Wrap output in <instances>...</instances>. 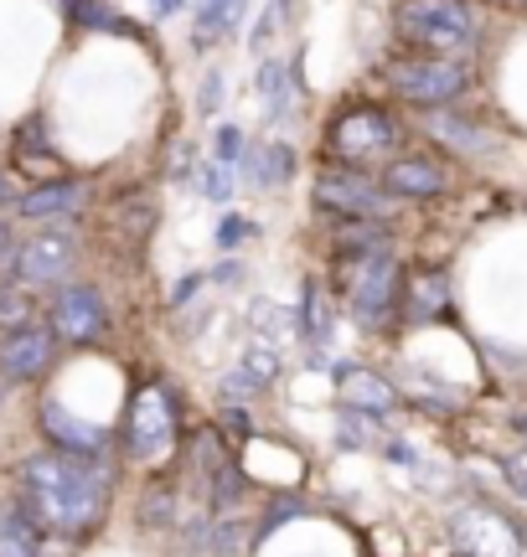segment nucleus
<instances>
[{
    "instance_id": "obj_1",
    "label": "nucleus",
    "mask_w": 527,
    "mask_h": 557,
    "mask_svg": "<svg viewBox=\"0 0 527 557\" xmlns=\"http://www.w3.org/2000/svg\"><path fill=\"white\" fill-rule=\"evenodd\" d=\"M16 496L52 537H88L109 511V465L37 449L16 465Z\"/></svg>"
},
{
    "instance_id": "obj_2",
    "label": "nucleus",
    "mask_w": 527,
    "mask_h": 557,
    "mask_svg": "<svg viewBox=\"0 0 527 557\" xmlns=\"http://www.w3.org/2000/svg\"><path fill=\"white\" fill-rule=\"evenodd\" d=\"M399 37L429 58H466L476 47V11L470 0H404L399 5Z\"/></svg>"
},
{
    "instance_id": "obj_3",
    "label": "nucleus",
    "mask_w": 527,
    "mask_h": 557,
    "mask_svg": "<svg viewBox=\"0 0 527 557\" xmlns=\"http://www.w3.org/2000/svg\"><path fill=\"white\" fill-rule=\"evenodd\" d=\"M176 438H182V413H176V398H171V387L161 377L145 382L140 393L130 398L124 408V459H135V465H161L171 449H176Z\"/></svg>"
},
{
    "instance_id": "obj_4",
    "label": "nucleus",
    "mask_w": 527,
    "mask_h": 557,
    "mask_svg": "<svg viewBox=\"0 0 527 557\" xmlns=\"http://www.w3.org/2000/svg\"><path fill=\"white\" fill-rule=\"evenodd\" d=\"M399 120L378 109V103H346L336 120L326 124V160L336 165H372L383 160L388 150H399Z\"/></svg>"
},
{
    "instance_id": "obj_5",
    "label": "nucleus",
    "mask_w": 527,
    "mask_h": 557,
    "mask_svg": "<svg viewBox=\"0 0 527 557\" xmlns=\"http://www.w3.org/2000/svg\"><path fill=\"white\" fill-rule=\"evenodd\" d=\"M388 88L404 103H419V109H445L470 88V67L461 58H429V52H414V58H393L383 67Z\"/></svg>"
},
{
    "instance_id": "obj_6",
    "label": "nucleus",
    "mask_w": 527,
    "mask_h": 557,
    "mask_svg": "<svg viewBox=\"0 0 527 557\" xmlns=\"http://www.w3.org/2000/svg\"><path fill=\"white\" fill-rule=\"evenodd\" d=\"M310 197H316V207H321L326 218H336V222H357V218L383 222L393 212V197L383 191V181L367 176L363 165H336V160L321 165Z\"/></svg>"
},
{
    "instance_id": "obj_7",
    "label": "nucleus",
    "mask_w": 527,
    "mask_h": 557,
    "mask_svg": "<svg viewBox=\"0 0 527 557\" xmlns=\"http://www.w3.org/2000/svg\"><path fill=\"white\" fill-rule=\"evenodd\" d=\"M73 269H78V233L73 227H52V222H41L37 233L21 238L16 253H11V278L21 289H32V295L58 289L62 278H73Z\"/></svg>"
},
{
    "instance_id": "obj_8",
    "label": "nucleus",
    "mask_w": 527,
    "mask_h": 557,
    "mask_svg": "<svg viewBox=\"0 0 527 557\" xmlns=\"http://www.w3.org/2000/svg\"><path fill=\"white\" fill-rule=\"evenodd\" d=\"M47 325L62 346H99L103 331H109V305H103V289L88 284V278H62L52 289V305H47Z\"/></svg>"
},
{
    "instance_id": "obj_9",
    "label": "nucleus",
    "mask_w": 527,
    "mask_h": 557,
    "mask_svg": "<svg viewBox=\"0 0 527 557\" xmlns=\"http://www.w3.org/2000/svg\"><path fill=\"white\" fill-rule=\"evenodd\" d=\"M399 289H404V269H399V259H393L388 248L352 259L346 299H352V315L363 320V325H383V320L399 310Z\"/></svg>"
},
{
    "instance_id": "obj_10",
    "label": "nucleus",
    "mask_w": 527,
    "mask_h": 557,
    "mask_svg": "<svg viewBox=\"0 0 527 557\" xmlns=\"http://www.w3.org/2000/svg\"><path fill=\"white\" fill-rule=\"evenodd\" d=\"M58 346L62 341L52 336V325L37 315L21 320V325H5V336H0V382L5 387L41 382L52 372V361H58Z\"/></svg>"
},
{
    "instance_id": "obj_11",
    "label": "nucleus",
    "mask_w": 527,
    "mask_h": 557,
    "mask_svg": "<svg viewBox=\"0 0 527 557\" xmlns=\"http://www.w3.org/2000/svg\"><path fill=\"white\" fill-rule=\"evenodd\" d=\"M88 197H94V186L83 176H52V181H32V191L11 197V207H16V218L41 227V222H78L88 212Z\"/></svg>"
},
{
    "instance_id": "obj_12",
    "label": "nucleus",
    "mask_w": 527,
    "mask_h": 557,
    "mask_svg": "<svg viewBox=\"0 0 527 557\" xmlns=\"http://www.w3.org/2000/svg\"><path fill=\"white\" fill-rule=\"evenodd\" d=\"M37 429L47 434V444H52V449H62V455L103 459V449H109V434H103V429H94V423H83L78 413H68L58 398H41L37 403Z\"/></svg>"
},
{
    "instance_id": "obj_13",
    "label": "nucleus",
    "mask_w": 527,
    "mask_h": 557,
    "mask_svg": "<svg viewBox=\"0 0 527 557\" xmlns=\"http://www.w3.org/2000/svg\"><path fill=\"white\" fill-rule=\"evenodd\" d=\"M378 181H383V191L393 201H429V197H445L450 171L434 156H393Z\"/></svg>"
},
{
    "instance_id": "obj_14",
    "label": "nucleus",
    "mask_w": 527,
    "mask_h": 557,
    "mask_svg": "<svg viewBox=\"0 0 527 557\" xmlns=\"http://www.w3.org/2000/svg\"><path fill=\"white\" fill-rule=\"evenodd\" d=\"M450 532L466 557H517V532L497 511H461L450 521Z\"/></svg>"
},
{
    "instance_id": "obj_15",
    "label": "nucleus",
    "mask_w": 527,
    "mask_h": 557,
    "mask_svg": "<svg viewBox=\"0 0 527 557\" xmlns=\"http://www.w3.org/2000/svg\"><path fill=\"white\" fill-rule=\"evenodd\" d=\"M11 171H21V176H32V181L68 176L62 156L47 145V135H41V120H26L16 135H11Z\"/></svg>"
},
{
    "instance_id": "obj_16",
    "label": "nucleus",
    "mask_w": 527,
    "mask_h": 557,
    "mask_svg": "<svg viewBox=\"0 0 527 557\" xmlns=\"http://www.w3.org/2000/svg\"><path fill=\"white\" fill-rule=\"evenodd\" d=\"M238 165H244V176L259 191H274V186H284V181L295 176V150H290V139H248Z\"/></svg>"
},
{
    "instance_id": "obj_17",
    "label": "nucleus",
    "mask_w": 527,
    "mask_h": 557,
    "mask_svg": "<svg viewBox=\"0 0 527 557\" xmlns=\"http://www.w3.org/2000/svg\"><path fill=\"white\" fill-rule=\"evenodd\" d=\"M47 553V527H41L26 506L0 500V557H41Z\"/></svg>"
},
{
    "instance_id": "obj_18",
    "label": "nucleus",
    "mask_w": 527,
    "mask_h": 557,
    "mask_svg": "<svg viewBox=\"0 0 527 557\" xmlns=\"http://www.w3.org/2000/svg\"><path fill=\"white\" fill-rule=\"evenodd\" d=\"M274 377H280V351H274L269 341H259V346H248L244 357H238V367L223 377V393L228 398H254V393H264Z\"/></svg>"
},
{
    "instance_id": "obj_19",
    "label": "nucleus",
    "mask_w": 527,
    "mask_h": 557,
    "mask_svg": "<svg viewBox=\"0 0 527 557\" xmlns=\"http://www.w3.org/2000/svg\"><path fill=\"white\" fill-rule=\"evenodd\" d=\"M445 299H450V278L440 274V269H419V274H408L404 289H399V305L408 310V320L445 315Z\"/></svg>"
},
{
    "instance_id": "obj_20",
    "label": "nucleus",
    "mask_w": 527,
    "mask_h": 557,
    "mask_svg": "<svg viewBox=\"0 0 527 557\" xmlns=\"http://www.w3.org/2000/svg\"><path fill=\"white\" fill-rule=\"evenodd\" d=\"M207 500H212V511H238V500H244V491H248V480H244V465H233V459H218L212 470H207Z\"/></svg>"
},
{
    "instance_id": "obj_21",
    "label": "nucleus",
    "mask_w": 527,
    "mask_h": 557,
    "mask_svg": "<svg viewBox=\"0 0 527 557\" xmlns=\"http://www.w3.org/2000/svg\"><path fill=\"white\" fill-rule=\"evenodd\" d=\"M135 517H140L145 532L171 527V521H176V485H171V480H150L140 491V511H135Z\"/></svg>"
},
{
    "instance_id": "obj_22",
    "label": "nucleus",
    "mask_w": 527,
    "mask_h": 557,
    "mask_svg": "<svg viewBox=\"0 0 527 557\" xmlns=\"http://www.w3.org/2000/svg\"><path fill=\"white\" fill-rule=\"evenodd\" d=\"M68 16L78 21V26H94V32H124V37H140V26L130 16H120L109 0H73L68 5Z\"/></svg>"
},
{
    "instance_id": "obj_23",
    "label": "nucleus",
    "mask_w": 527,
    "mask_h": 557,
    "mask_svg": "<svg viewBox=\"0 0 527 557\" xmlns=\"http://www.w3.org/2000/svg\"><path fill=\"white\" fill-rule=\"evenodd\" d=\"M346 403L352 408H367V413H388L393 408V387L383 377H372V372H352L346 377Z\"/></svg>"
},
{
    "instance_id": "obj_24",
    "label": "nucleus",
    "mask_w": 527,
    "mask_h": 557,
    "mask_svg": "<svg viewBox=\"0 0 527 557\" xmlns=\"http://www.w3.org/2000/svg\"><path fill=\"white\" fill-rule=\"evenodd\" d=\"M259 88H264V120H280L290 109V83H284V62H264L259 67Z\"/></svg>"
},
{
    "instance_id": "obj_25",
    "label": "nucleus",
    "mask_w": 527,
    "mask_h": 557,
    "mask_svg": "<svg viewBox=\"0 0 527 557\" xmlns=\"http://www.w3.org/2000/svg\"><path fill=\"white\" fill-rule=\"evenodd\" d=\"M37 315V305H32V289H21L16 278L11 284H0V325H21V320Z\"/></svg>"
},
{
    "instance_id": "obj_26",
    "label": "nucleus",
    "mask_w": 527,
    "mask_h": 557,
    "mask_svg": "<svg viewBox=\"0 0 527 557\" xmlns=\"http://www.w3.org/2000/svg\"><path fill=\"white\" fill-rule=\"evenodd\" d=\"M233 165H223V160H203L197 165V186H203L207 201H228L233 197V176H228Z\"/></svg>"
},
{
    "instance_id": "obj_27",
    "label": "nucleus",
    "mask_w": 527,
    "mask_h": 557,
    "mask_svg": "<svg viewBox=\"0 0 527 557\" xmlns=\"http://www.w3.org/2000/svg\"><path fill=\"white\" fill-rule=\"evenodd\" d=\"M248 150V135L238 124H223V129H212V160H223V165H238Z\"/></svg>"
},
{
    "instance_id": "obj_28",
    "label": "nucleus",
    "mask_w": 527,
    "mask_h": 557,
    "mask_svg": "<svg viewBox=\"0 0 527 557\" xmlns=\"http://www.w3.org/2000/svg\"><path fill=\"white\" fill-rule=\"evenodd\" d=\"M434 129H440V139H455L461 150H481V145H487V139H470V135H476L470 124H461V120H445V114L434 120Z\"/></svg>"
},
{
    "instance_id": "obj_29",
    "label": "nucleus",
    "mask_w": 527,
    "mask_h": 557,
    "mask_svg": "<svg viewBox=\"0 0 527 557\" xmlns=\"http://www.w3.org/2000/svg\"><path fill=\"white\" fill-rule=\"evenodd\" d=\"M218 103H223V73L212 67V73L203 78V94H197V109H203V120H207V114H218Z\"/></svg>"
},
{
    "instance_id": "obj_30",
    "label": "nucleus",
    "mask_w": 527,
    "mask_h": 557,
    "mask_svg": "<svg viewBox=\"0 0 527 557\" xmlns=\"http://www.w3.org/2000/svg\"><path fill=\"white\" fill-rule=\"evenodd\" d=\"M248 233H254V227H248L244 218H223V227H218V248H238Z\"/></svg>"
},
{
    "instance_id": "obj_31",
    "label": "nucleus",
    "mask_w": 527,
    "mask_h": 557,
    "mask_svg": "<svg viewBox=\"0 0 527 557\" xmlns=\"http://www.w3.org/2000/svg\"><path fill=\"white\" fill-rule=\"evenodd\" d=\"M223 429H228V434H254V418H248L244 413V408H223Z\"/></svg>"
},
{
    "instance_id": "obj_32",
    "label": "nucleus",
    "mask_w": 527,
    "mask_h": 557,
    "mask_svg": "<svg viewBox=\"0 0 527 557\" xmlns=\"http://www.w3.org/2000/svg\"><path fill=\"white\" fill-rule=\"evenodd\" d=\"M11 253H16V238H11V222L0 218V263H11Z\"/></svg>"
},
{
    "instance_id": "obj_33",
    "label": "nucleus",
    "mask_w": 527,
    "mask_h": 557,
    "mask_svg": "<svg viewBox=\"0 0 527 557\" xmlns=\"http://www.w3.org/2000/svg\"><path fill=\"white\" fill-rule=\"evenodd\" d=\"M150 11H156V16H176V11H182V0H150Z\"/></svg>"
},
{
    "instance_id": "obj_34",
    "label": "nucleus",
    "mask_w": 527,
    "mask_h": 557,
    "mask_svg": "<svg viewBox=\"0 0 527 557\" xmlns=\"http://www.w3.org/2000/svg\"><path fill=\"white\" fill-rule=\"evenodd\" d=\"M0 207H11V181H5V171H0Z\"/></svg>"
},
{
    "instance_id": "obj_35",
    "label": "nucleus",
    "mask_w": 527,
    "mask_h": 557,
    "mask_svg": "<svg viewBox=\"0 0 527 557\" xmlns=\"http://www.w3.org/2000/svg\"><path fill=\"white\" fill-rule=\"evenodd\" d=\"M0 403H5V382H0Z\"/></svg>"
}]
</instances>
